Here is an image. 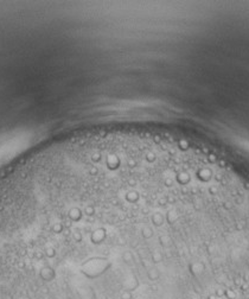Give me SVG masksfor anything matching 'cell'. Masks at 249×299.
Segmentation results:
<instances>
[{
    "label": "cell",
    "instance_id": "1",
    "mask_svg": "<svg viewBox=\"0 0 249 299\" xmlns=\"http://www.w3.org/2000/svg\"><path fill=\"white\" fill-rule=\"evenodd\" d=\"M208 299H217V297H216V294H210L208 297Z\"/></svg>",
    "mask_w": 249,
    "mask_h": 299
},
{
    "label": "cell",
    "instance_id": "2",
    "mask_svg": "<svg viewBox=\"0 0 249 299\" xmlns=\"http://www.w3.org/2000/svg\"><path fill=\"white\" fill-rule=\"evenodd\" d=\"M184 299H191V298H189V297H187V298H184Z\"/></svg>",
    "mask_w": 249,
    "mask_h": 299
}]
</instances>
